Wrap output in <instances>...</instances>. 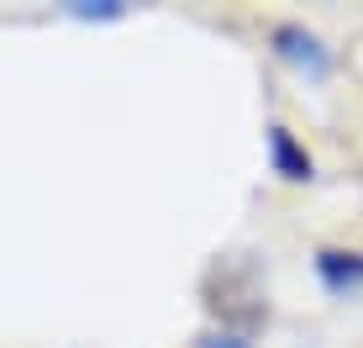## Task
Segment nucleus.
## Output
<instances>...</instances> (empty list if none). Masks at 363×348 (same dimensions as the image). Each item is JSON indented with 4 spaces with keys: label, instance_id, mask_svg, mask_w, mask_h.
<instances>
[{
    "label": "nucleus",
    "instance_id": "f257e3e1",
    "mask_svg": "<svg viewBox=\"0 0 363 348\" xmlns=\"http://www.w3.org/2000/svg\"><path fill=\"white\" fill-rule=\"evenodd\" d=\"M269 53L279 58L284 69H295L306 85H327L337 69V53L327 48V37L311 32L306 21H274L269 27Z\"/></svg>",
    "mask_w": 363,
    "mask_h": 348
},
{
    "label": "nucleus",
    "instance_id": "f03ea898",
    "mask_svg": "<svg viewBox=\"0 0 363 348\" xmlns=\"http://www.w3.org/2000/svg\"><path fill=\"white\" fill-rule=\"evenodd\" d=\"M311 269H316L321 290L332 295V301H358L363 295V248H316L311 254Z\"/></svg>",
    "mask_w": 363,
    "mask_h": 348
},
{
    "label": "nucleus",
    "instance_id": "7ed1b4c3",
    "mask_svg": "<svg viewBox=\"0 0 363 348\" xmlns=\"http://www.w3.org/2000/svg\"><path fill=\"white\" fill-rule=\"evenodd\" d=\"M264 158H269V174H279L284 185H311V180H316V158H311V148L300 143L284 121H269V127H264Z\"/></svg>",
    "mask_w": 363,
    "mask_h": 348
},
{
    "label": "nucleus",
    "instance_id": "20e7f679",
    "mask_svg": "<svg viewBox=\"0 0 363 348\" xmlns=\"http://www.w3.org/2000/svg\"><path fill=\"white\" fill-rule=\"evenodd\" d=\"M190 348H253V338H247L242 327H232V322H216V327L195 332V343H190Z\"/></svg>",
    "mask_w": 363,
    "mask_h": 348
},
{
    "label": "nucleus",
    "instance_id": "39448f33",
    "mask_svg": "<svg viewBox=\"0 0 363 348\" xmlns=\"http://www.w3.org/2000/svg\"><path fill=\"white\" fill-rule=\"evenodd\" d=\"M74 16H84V21H116V16H127V6L121 0H74Z\"/></svg>",
    "mask_w": 363,
    "mask_h": 348
}]
</instances>
